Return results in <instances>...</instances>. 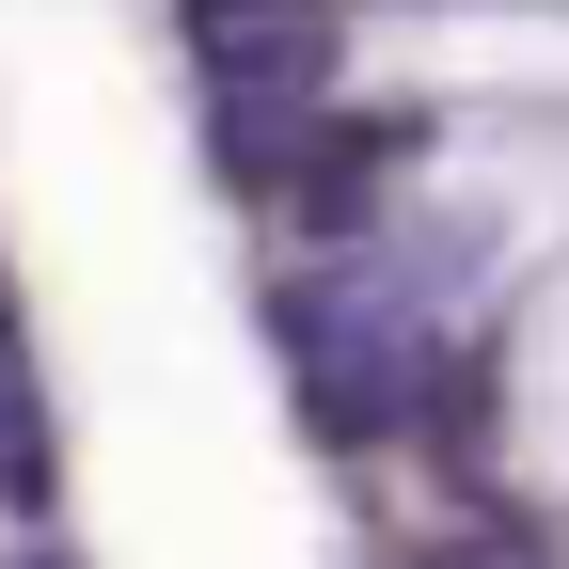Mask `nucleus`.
I'll use <instances>...</instances> for the list:
<instances>
[{
  "instance_id": "1",
  "label": "nucleus",
  "mask_w": 569,
  "mask_h": 569,
  "mask_svg": "<svg viewBox=\"0 0 569 569\" xmlns=\"http://www.w3.org/2000/svg\"><path fill=\"white\" fill-rule=\"evenodd\" d=\"M190 48L222 80V111H284L301 127L317 80H332V0H190Z\"/></svg>"
},
{
  "instance_id": "2",
  "label": "nucleus",
  "mask_w": 569,
  "mask_h": 569,
  "mask_svg": "<svg viewBox=\"0 0 569 569\" xmlns=\"http://www.w3.org/2000/svg\"><path fill=\"white\" fill-rule=\"evenodd\" d=\"M411 174V111H317L301 142H284V222H301L317 253H365V222H380V190Z\"/></svg>"
},
{
  "instance_id": "3",
  "label": "nucleus",
  "mask_w": 569,
  "mask_h": 569,
  "mask_svg": "<svg viewBox=\"0 0 569 569\" xmlns=\"http://www.w3.org/2000/svg\"><path fill=\"white\" fill-rule=\"evenodd\" d=\"M0 507H48V411H32V380H17V348H0Z\"/></svg>"
},
{
  "instance_id": "4",
  "label": "nucleus",
  "mask_w": 569,
  "mask_h": 569,
  "mask_svg": "<svg viewBox=\"0 0 569 569\" xmlns=\"http://www.w3.org/2000/svg\"><path fill=\"white\" fill-rule=\"evenodd\" d=\"M411 569H538V538H522V522H475V538H443V553H411Z\"/></svg>"
},
{
  "instance_id": "5",
  "label": "nucleus",
  "mask_w": 569,
  "mask_h": 569,
  "mask_svg": "<svg viewBox=\"0 0 569 569\" xmlns=\"http://www.w3.org/2000/svg\"><path fill=\"white\" fill-rule=\"evenodd\" d=\"M0 569H63V553H0Z\"/></svg>"
},
{
  "instance_id": "6",
  "label": "nucleus",
  "mask_w": 569,
  "mask_h": 569,
  "mask_svg": "<svg viewBox=\"0 0 569 569\" xmlns=\"http://www.w3.org/2000/svg\"><path fill=\"white\" fill-rule=\"evenodd\" d=\"M0 348H17V301H0Z\"/></svg>"
}]
</instances>
